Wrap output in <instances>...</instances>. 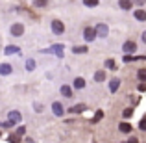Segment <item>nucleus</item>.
<instances>
[{
  "mask_svg": "<svg viewBox=\"0 0 146 143\" xmlns=\"http://www.w3.org/2000/svg\"><path fill=\"white\" fill-rule=\"evenodd\" d=\"M61 95H65V97H72V89L68 86H61Z\"/></svg>",
  "mask_w": 146,
  "mask_h": 143,
  "instance_id": "obj_18",
  "label": "nucleus"
},
{
  "mask_svg": "<svg viewBox=\"0 0 146 143\" xmlns=\"http://www.w3.org/2000/svg\"><path fill=\"white\" fill-rule=\"evenodd\" d=\"M118 6H120V9H131L133 4L129 2V0H120V2H118Z\"/></svg>",
  "mask_w": 146,
  "mask_h": 143,
  "instance_id": "obj_14",
  "label": "nucleus"
},
{
  "mask_svg": "<svg viewBox=\"0 0 146 143\" xmlns=\"http://www.w3.org/2000/svg\"><path fill=\"white\" fill-rule=\"evenodd\" d=\"M96 28H91V26H87L85 30H83V39L87 41V43H91V41H94L96 39Z\"/></svg>",
  "mask_w": 146,
  "mask_h": 143,
  "instance_id": "obj_1",
  "label": "nucleus"
},
{
  "mask_svg": "<svg viewBox=\"0 0 146 143\" xmlns=\"http://www.w3.org/2000/svg\"><path fill=\"white\" fill-rule=\"evenodd\" d=\"M74 87L76 89H83V87H85V80L83 78H76L74 80Z\"/></svg>",
  "mask_w": 146,
  "mask_h": 143,
  "instance_id": "obj_16",
  "label": "nucleus"
},
{
  "mask_svg": "<svg viewBox=\"0 0 146 143\" xmlns=\"http://www.w3.org/2000/svg\"><path fill=\"white\" fill-rule=\"evenodd\" d=\"M9 126H13V123L7 121V123H2V128H9Z\"/></svg>",
  "mask_w": 146,
  "mask_h": 143,
  "instance_id": "obj_30",
  "label": "nucleus"
},
{
  "mask_svg": "<svg viewBox=\"0 0 146 143\" xmlns=\"http://www.w3.org/2000/svg\"><path fill=\"white\" fill-rule=\"evenodd\" d=\"M7 141H9V143H21V136H17V134H11V136L7 138Z\"/></svg>",
  "mask_w": 146,
  "mask_h": 143,
  "instance_id": "obj_20",
  "label": "nucleus"
},
{
  "mask_svg": "<svg viewBox=\"0 0 146 143\" xmlns=\"http://www.w3.org/2000/svg\"><path fill=\"white\" fill-rule=\"evenodd\" d=\"M139 128H141V130H146V117H144V119H141V123H139Z\"/></svg>",
  "mask_w": 146,
  "mask_h": 143,
  "instance_id": "obj_27",
  "label": "nucleus"
},
{
  "mask_svg": "<svg viewBox=\"0 0 146 143\" xmlns=\"http://www.w3.org/2000/svg\"><path fill=\"white\" fill-rule=\"evenodd\" d=\"M52 111H54V115L61 117V115H63V111H65V108L61 106V102H54L52 104Z\"/></svg>",
  "mask_w": 146,
  "mask_h": 143,
  "instance_id": "obj_5",
  "label": "nucleus"
},
{
  "mask_svg": "<svg viewBox=\"0 0 146 143\" xmlns=\"http://www.w3.org/2000/svg\"><path fill=\"white\" fill-rule=\"evenodd\" d=\"M21 119H22V115L19 113V111H9V121L13 123V125H17V123H21Z\"/></svg>",
  "mask_w": 146,
  "mask_h": 143,
  "instance_id": "obj_6",
  "label": "nucleus"
},
{
  "mask_svg": "<svg viewBox=\"0 0 146 143\" xmlns=\"http://www.w3.org/2000/svg\"><path fill=\"white\" fill-rule=\"evenodd\" d=\"M35 6H37V7H44V6H46V2H43V0H37Z\"/></svg>",
  "mask_w": 146,
  "mask_h": 143,
  "instance_id": "obj_29",
  "label": "nucleus"
},
{
  "mask_svg": "<svg viewBox=\"0 0 146 143\" xmlns=\"http://www.w3.org/2000/svg\"><path fill=\"white\" fill-rule=\"evenodd\" d=\"M83 110H87V106L85 104H78V106H74V108H70V113H80V111H83Z\"/></svg>",
  "mask_w": 146,
  "mask_h": 143,
  "instance_id": "obj_12",
  "label": "nucleus"
},
{
  "mask_svg": "<svg viewBox=\"0 0 146 143\" xmlns=\"http://www.w3.org/2000/svg\"><path fill=\"white\" fill-rule=\"evenodd\" d=\"M11 71H13V69H11V65L9 63H0V75H11Z\"/></svg>",
  "mask_w": 146,
  "mask_h": 143,
  "instance_id": "obj_9",
  "label": "nucleus"
},
{
  "mask_svg": "<svg viewBox=\"0 0 146 143\" xmlns=\"http://www.w3.org/2000/svg\"><path fill=\"white\" fill-rule=\"evenodd\" d=\"M107 24H104V22H100V24H96V36L98 37H106L107 36Z\"/></svg>",
  "mask_w": 146,
  "mask_h": 143,
  "instance_id": "obj_4",
  "label": "nucleus"
},
{
  "mask_svg": "<svg viewBox=\"0 0 146 143\" xmlns=\"http://www.w3.org/2000/svg\"><path fill=\"white\" fill-rule=\"evenodd\" d=\"M72 52H74V54H85L87 52V47H85V45H83V47H74V48H72Z\"/></svg>",
  "mask_w": 146,
  "mask_h": 143,
  "instance_id": "obj_19",
  "label": "nucleus"
},
{
  "mask_svg": "<svg viewBox=\"0 0 146 143\" xmlns=\"http://www.w3.org/2000/svg\"><path fill=\"white\" fill-rule=\"evenodd\" d=\"M122 115H124L126 119H129V117H131V115H133V110H131V108H126V110L122 111Z\"/></svg>",
  "mask_w": 146,
  "mask_h": 143,
  "instance_id": "obj_25",
  "label": "nucleus"
},
{
  "mask_svg": "<svg viewBox=\"0 0 146 143\" xmlns=\"http://www.w3.org/2000/svg\"><path fill=\"white\" fill-rule=\"evenodd\" d=\"M26 69H28V71H33V69H35V61L28 60V61H26Z\"/></svg>",
  "mask_w": 146,
  "mask_h": 143,
  "instance_id": "obj_24",
  "label": "nucleus"
},
{
  "mask_svg": "<svg viewBox=\"0 0 146 143\" xmlns=\"http://www.w3.org/2000/svg\"><path fill=\"white\" fill-rule=\"evenodd\" d=\"M106 67L111 69V71H117V63H115L113 60H107V61H106Z\"/></svg>",
  "mask_w": 146,
  "mask_h": 143,
  "instance_id": "obj_21",
  "label": "nucleus"
},
{
  "mask_svg": "<svg viewBox=\"0 0 146 143\" xmlns=\"http://www.w3.org/2000/svg\"><path fill=\"white\" fill-rule=\"evenodd\" d=\"M128 143H139V140H137V138H131V140H129Z\"/></svg>",
  "mask_w": 146,
  "mask_h": 143,
  "instance_id": "obj_31",
  "label": "nucleus"
},
{
  "mask_svg": "<svg viewBox=\"0 0 146 143\" xmlns=\"http://www.w3.org/2000/svg\"><path fill=\"white\" fill-rule=\"evenodd\" d=\"M94 80L96 82H104L106 80V71H96L94 73Z\"/></svg>",
  "mask_w": 146,
  "mask_h": 143,
  "instance_id": "obj_13",
  "label": "nucleus"
},
{
  "mask_svg": "<svg viewBox=\"0 0 146 143\" xmlns=\"http://www.w3.org/2000/svg\"><path fill=\"white\" fill-rule=\"evenodd\" d=\"M4 54H7V56H11V54H21V48H19L17 45H9V47H6Z\"/></svg>",
  "mask_w": 146,
  "mask_h": 143,
  "instance_id": "obj_7",
  "label": "nucleus"
},
{
  "mask_svg": "<svg viewBox=\"0 0 146 143\" xmlns=\"http://www.w3.org/2000/svg\"><path fill=\"white\" fill-rule=\"evenodd\" d=\"M124 143H128V141H124Z\"/></svg>",
  "mask_w": 146,
  "mask_h": 143,
  "instance_id": "obj_33",
  "label": "nucleus"
},
{
  "mask_svg": "<svg viewBox=\"0 0 146 143\" xmlns=\"http://www.w3.org/2000/svg\"><path fill=\"white\" fill-rule=\"evenodd\" d=\"M118 128H120V132H124V134H129V132H131V125H128V123H120V126H118Z\"/></svg>",
  "mask_w": 146,
  "mask_h": 143,
  "instance_id": "obj_15",
  "label": "nucleus"
},
{
  "mask_svg": "<svg viewBox=\"0 0 146 143\" xmlns=\"http://www.w3.org/2000/svg\"><path fill=\"white\" fill-rule=\"evenodd\" d=\"M118 86H120V80H118V78H113L109 82V91H111V93H115V91L118 89Z\"/></svg>",
  "mask_w": 146,
  "mask_h": 143,
  "instance_id": "obj_10",
  "label": "nucleus"
},
{
  "mask_svg": "<svg viewBox=\"0 0 146 143\" xmlns=\"http://www.w3.org/2000/svg\"><path fill=\"white\" fill-rule=\"evenodd\" d=\"M102 117H104V111H102V110H98L96 113H94V119H93V123H98Z\"/></svg>",
  "mask_w": 146,
  "mask_h": 143,
  "instance_id": "obj_23",
  "label": "nucleus"
},
{
  "mask_svg": "<svg viewBox=\"0 0 146 143\" xmlns=\"http://www.w3.org/2000/svg\"><path fill=\"white\" fill-rule=\"evenodd\" d=\"M83 4H85L87 7H94V6H98V0H85Z\"/></svg>",
  "mask_w": 146,
  "mask_h": 143,
  "instance_id": "obj_26",
  "label": "nucleus"
},
{
  "mask_svg": "<svg viewBox=\"0 0 146 143\" xmlns=\"http://www.w3.org/2000/svg\"><path fill=\"white\" fill-rule=\"evenodd\" d=\"M50 50H54V52H56V56H59V58L63 56V47H61V45H54Z\"/></svg>",
  "mask_w": 146,
  "mask_h": 143,
  "instance_id": "obj_17",
  "label": "nucleus"
},
{
  "mask_svg": "<svg viewBox=\"0 0 146 143\" xmlns=\"http://www.w3.org/2000/svg\"><path fill=\"white\" fill-rule=\"evenodd\" d=\"M24 132H26L24 126H19V128H17V136H24Z\"/></svg>",
  "mask_w": 146,
  "mask_h": 143,
  "instance_id": "obj_28",
  "label": "nucleus"
},
{
  "mask_svg": "<svg viewBox=\"0 0 146 143\" xmlns=\"http://www.w3.org/2000/svg\"><path fill=\"white\" fill-rule=\"evenodd\" d=\"M143 41L146 43V32H143Z\"/></svg>",
  "mask_w": 146,
  "mask_h": 143,
  "instance_id": "obj_32",
  "label": "nucleus"
},
{
  "mask_svg": "<svg viewBox=\"0 0 146 143\" xmlns=\"http://www.w3.org/2000/svg\"><path fill=\"white\" fill-rule=\"evenodd\" d=\"M52 32L56 34V36H61V34L65 32V24L61 21H52Z\"/></svg>",
  "mask_w": 146,
  "mask_h": 143,
  "instance_id": "obj_2",
  "label": "nucleus"
},
{
  "mask_svg": "<svg viewBox=\"0 0 146 143\" xmlns=\"http://www.w3.org/2000/svg\"><path fill=\"white\" fill-rule=\"evenodd\" d=\"M122 50H124L126 54H133L137 50V45H135V41H126L124 45H122Z\"/></svg>",
  "mask_w": 146,
  "mask_h": 143,
  "instance_id": "obj_3",
  "label": "nucleus"
},
{
  "mask_svg": "<svg viewBox=\"0 0 146 143\" xmlns=\"http://www.w3.org/2000/svg\"><path fill=\"white\" fill-rule=\"evenodd\" d=\"M22 32H24V26L19 24V22L11 26V34H13V36H22Z\"/></svg>",
  "mask_w": 146,
  "mask_h": 143,
  "instance_id": "obj_8",
  "label": "nucleus"
},
{
  "mask_svg": "<svg viewBox=\"0 0 146 143\" xmlns=\"http://www.w3.org/2000/svg\"><path fill=\"white\" fill-rule=\"evenodd\" d=\"M137 76H139V80H143V82H146V69H139Z\"/></svg>",
  "mask_w": 146,
  "mask_h": 143,
  "instance_id": "obj_22",
  "label": "nucleus"
},
{
  "mask_svg": "<svg viewBox=\"0 0 146 143\" xmlns=\"http://www.w3.org/2000/svg\"><path fill=\"white\" fill-rule=\"evenodd\" d=\"M135 19L137 21H146V11L144 9H135Z\"/></svg>",
  "mask_w": 146,
  "mask_h": 143,
  "instance_id": "obj_11",
  "label": "nucleus"
},
{
  "mask_svg": "<svg viewBox=\"0 0 146 143\" xmlns=\"http://www.w3.org/2000/svg\"><path fill=\"white\" fill-rule=\"evenodd\" d=\"M0 134H2V132H0Z\"/></svg>",
  "mask_w": 146,
  "mask_h": 143,
  "instance_id": "obj_34",
  "label": "nucleus"
}]
</instances>
